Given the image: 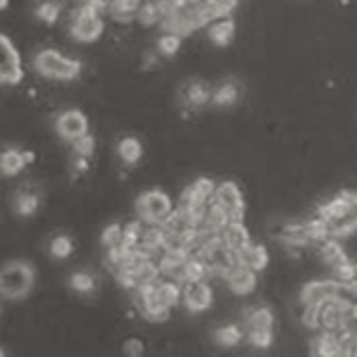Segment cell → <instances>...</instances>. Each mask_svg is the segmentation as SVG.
I'll return each instance as SVG.
<instances>
[{"label": "cell", "mask_w": 357, "mask_h": 357, "mask_svg": "<svg viewBox=\"0 0 357 357\" xmlns=\"http://www.w3.org/2000/svg\"><path fill=\"white\" fill-rule=\"evenodd\" d=\"M67 29L77 43H96L105 33V10L98 5H77L69 10Z\"/></svg>", "instance_id": "6da1fadb"}, {"label": "cell", "mask_w": 357, "mask_h": 357, "mask_svg": "<svg viewBox=\"0 0 357 357\" xmlns=\"http://www.w3.org/2000/svg\"><path fill=\"white\" fill-rule=\"evenodd\" d=\"M33 69L50 82H74L82 74V62L72 55H65L62 50L43 48L33 55Z\"/></svg>", "instance_id": "7a4b0ae2"}, {"label": "cell", "mask_w": 357, "mask_h": 357, "mask_svg": "<svg viewBox=\"0 0 357 357\" xmlns=\"http://www.w3.org/2000/svg\"><path fill=\"white\" fill-rule=\"evenodd\" d=\"M36 284V272L24 260H13L0 267V298L5 301H22L31 293Z\"/></svg>", "instance_id": "3957f363"}, {"label": "cell", "mask_w": 357, "mask_h": 357, "mask_svg": "<svg viewBox=\"0 0 357 357\" xmlns=\"http://www.w3.org/2000/svg\"><path fill=\"white\" fill-rule=\"evenodd\" d=\"M136 215L141 222L148 224H165L169 220L172 210H174V203L165 191L160 188H151V191H143L136 198Z\"/></svg>", "instance_id": "277c9868"}, {"label": "cell", "mask_w": 357, "mask_h": 357, "mask_svg": "<svg viewBox=\"0 0 357 357\" xmlns=\"http://www.w3.org/2000/svg\"><path fill=\"white\" fill-rule=\"evenodd\" d=\"M212 203L220 205L229 215V222H245V200L241 188L234 181L215 183V193H212Z\"/></svg>", "instance_id": "5b68a950"}, {"label": "cell", "mask_w": 357, "mask_h": 357, "mask_svg": "<svg viewBox=\"0 0 357 357\" xmlns=\"http://www.w3.org/2000/svg\"><path fill=\"white\" fill-rule=\"evenodd\" d=\"M212 303H215V289H212V284H207V279L183 281L181 284V305L191 314L205 312V310L212 307Z\"/></svg>", "instance_id": "8992f818"}, {"label": "cell", "mask_w": 357, "mask_h": 357, "mask_svg": "<svg viewBox=\"0 0 357 357\" xmlns=\"http://www.w3.org/2000/svg\"><path fill=\"white\" fill-rule=\"evenodd\" d=\"M24 69H22V55L8 36L0 33V84L15 86L22 82Z\"/></svg>", "instance_id": "52a82bcc"}, {"label": "cell", "mask_w": 357, "mask_h": 357, "mask_svg": "<svg viewBox=\"0 0 357 357\" xmlns=\"http://www.w3.org/2000/svg\"><path fill=\"white\" fill-rule=\"evenodd\" d=\"M55 131L62 141L72 143L74 138L84 136L89 131V117L77 110V107H69V110H62L60 114L55 117Z\"/></svg>", "instance_id": "ba28073f"}, {"label": "cell", "mask_w": 357, "mask_h": 357, "mask_svg": "<svg viewBox=\"0 0 357 357\" xmlns=\"http://www.w3.org/2000/svg\"><path fill=\"white\" fill-rule=\"evenodd\" d=\"M212 193H215V181L207 176H200V178H195L191 186L183 188V193L176 205L183 207V210H193V207L212 203Z\"/></svg>", "instance_id": "9c48e42d"}, {"label": "cell", "mask_w": 357, "mask_h": 357, "mask_svg": "<svg viewBox=\"0 0 357 357\" xmlns=\"http://www.w3.org/2000/svg\"><path fill=\"white\" fill-rule=\"evenodd\" d=\"M338 289L341 284L336 279H314L301 289V305H321L336 296Z\"/></svg>", "instance_id": "30bf717a"}, {"label": "cell", "mask_w": 357, "mask_h": 357, "mask_svg": "<svg viewBox=\"0 0 357 357\" xmlns=\"http://www.w3.org/2000/svg\"><path fill=\"white\" fill-rule=\"evenodd\" d=\"M224 284L229 286L234 296H252L257 289V272H252L245 264H238V267L229 269V274L224 276Z\"/></svg>", "instance_id": "8fae6325"}, {"label": "cell", "mask_w": 357, "mask_h": 357, "mask_svg": "<svg viewBox=\"0 0 357 357\" xmlns=\"http://www.w3.org/2000/svg\"><path fill=\"white\" fill-rule=\"evenodd\" d=\"M234 36H236V22L229 15L220 17V20H215V22L207 24V41H212L217 48L229 45L234 41Z\"/></svg>", "instance_id": "7c38bea8"}, {"label": "cell", "mask_w": 357, "mask_h": 357, "mask_svg": "<svg viewBox=\"0 0 357 357\" xmlns=\"http://www.w3.org/2000/svg\"><path fill=\"white\" fill-rule=\"evenodd\" d=\"M220 241L229 250H241V248L250 243V231H248L243 222H227L220 231Z\"/></svg>", "instance_id": "4fadbf2b"}, {"label": "cell", "mask_w": 357, "mask_h": 357, "mask_svg": "<svg viewBox=\"0 0 357 357\" xmlns=\"http://www.w3.org/2000/svg\"><path fill=\"white\" fill-rule=\"evenodd\" d=\"M155 298H158V305L167 310L178 307L181 305V284L172 279H158L155 281Z\"/></svg>", "instance_id": "5bb4252c"}, {"label": "cell", "mask_w": 357, "mask_h": 357, "mask_svg": "<svg viewBox=\"0 0 357 357\" xmlns=\"http://www.w3.org/2000/svg\"><path fill=\"white\" fill-rule=\"evenodd\" d=\"M41 207V195L31 188H22V191H15L13 195V210L17 217H33Z\"/></svg>", "instance_id": "9a60e30c"}, {"label": "cell", "mask_w": 357, "mask_h": 357, "mask_svg": "<svg viewBox=\"0 0 357 357\" xmlns=\"http://www.w3.org/2000/svg\"><path fill=\"white\" fill-rule=\"evenodd\" d=\"M243 329L245 331H274V312L269 307H245L243 312Z\"/></svg>", "instance_id": "2e32d148"}, {"label": "cell", "mask_w": 357, "mask_h": 357, "mask_svg": "<svg viewBox=\"0 0 357 357\" xmlns=\"http://www.w3.org/2000/svg\"><path fill=\"white\" fill-rule=\"evenodd\" d=\"M238 257H241V264L250 267L252 272H262L269 264V250L262 243H248L245 248L238 250Z\"/></svg>", "instance_id": "e0dca14e"}, {"label": "cell", "mask_w": 357, "mask_h": 357, "mask_svg": "<svg viewBox=\"0 0 357 357\" xmlns=\"http://www.w3.org/2000/svg\"><path fill=\"white\" fill-rule=\"evenodd\" d=\"M26 158H24V151L20 148H5L0 151V174L3 176H17L26 169Z\"/></svg>", "instance_id": "ac0fdd59"}, {"label": "cell", "mask_w": 357, "mask_h": 357, "mask_svg": "<svg viewBox=\"0 0 357 357\" xmlns=\"http://www.w3.org/2000/svg\"><path fill=\"white\" fill-rule=\"evenodd\" d=\"M317 245H319V257H321V262H324L329 269L341 267L343 262H348V260H350V257L345 255L343 245L338 243V238H333V236H329V238L321 241V243H317Z\"/></svg>", "instance_id": "d6986e66"}, {"label": "cell", "mask_w": 357, "mask_h": 357, "mask_svg": "<svg viewBox=\"0 0 357 357\" xmlns=\"http://www.w3.org/2000/svg\"><path fill=\"white\" fill-rule=\"evenodd\" d=\"M117 158H119V162L126 165V167L138 165V162H141V158H143V143L138 141L136 136L119 138V143H117Z\"/></svg>", "instance_id": "ffe728a7"}, {"label": "cell", "mask_w": 357, "mask_h": 357, "mask_svg": "<svg viewBox=\"0 0 357 357\" xmlns=\"http://www.w3.org/2000/svg\"><path fill=\"white\" fill-rule=\"evenodd\" d=\"M312 353L314 355H324V357L343 355L338 331H319V333H317V338L312 341Z\"/></svg>", "instance_id": "44dd1931"}, {"label": "cell", "mask_w": 357, "mask_h": 357, "mask_svg": "<svg viewBox=\"0 0 357 357\" xmlns=\"http://www.w3.org/2000/svg\"><path fill=\"white\" fill-rule=\"evenodd\" d=\"M212 341L220 345V348H236V345H241L245 341V331L241 324H224L220 329H215Z\"/></svg>", "instance_id": "7402d4cb"}, {"label": "cell", "mask_w": 357, "mask_h": 357, "mask_svg": "<svg viewBox=\"0 0 357 357\" xmlns=\"http://www.w3.org/2000/svg\"><path fill=\"white\" fill-rule=\"evenodd\" d=\"M238 98H241V89H238V84H234V82H224L217 86L215 91H212V96H210V102L215 107H234L236 102H238Z\"/></svg>", "instance_id": "603a6c76"}, {"label": "cell", "mask_w": 357, "mask_h": 357, "mask_svg": "<svg viewBox=\"0 0 357 357\" xmlns=\"http://www.w3.org/2000/svg\"><path fill=\"white\" fill-rule=\"evenodd\" d=\"M48 252L53 260H67V257L74 255V238L72 236H65V234L53 236L48 243Z\"/></svg>", "instance_id": "cb8c5ba5"}, {"label": "cell", "mask_w": 357, "mask_h": 357, "mask_svg": "<svg viewBox=\"0 0 357 357\" xmlns=\"http://www.w3.org/2000/svg\"><path fill=\"white\" fill-rule=\"evenodd\" d=\"M60 15H62L60 0H43V3H38V8H36V20L45 26L57 24V22H60Z\"/></svg>", "instance_id": "d4e9b609"}, {"label": "cell", "mask_w": 357, "mask_h": 357, "mask_svg": "<svg viewBox=\"0 0 357 357\" xmlns=\"http://www.w3.org/2000/svg\"><path fill=\"white\" fill-rule=\"evenodd\" d=\"M98 286V279L91 272H74L69 276V289L79 296H91Z\"/></svg>", "instance_id": "484cf974"}, {"label": "cell", "mask_w": 357, "mask_h": 357, "mask_svg": "<svg viewBox=\"0 0 357 357\" xmlns=\"http://www.w3.org/2000/svg\"><path fill=\"white\" fill-rule=\"evenodd\" d=\"M155 50H158L162 57H172L181 50V36L178 33H169V31H162L155 43Z\"/></svg>", "instance_id": "4316f807"}, {"label": "cell", "mask_w": 357, "mask_h": 357, "mask_svg": "<svg viewBox=\"0 0 357 357\" xmlns=\"http://www.w3.org/2000/svg\"><path fill=\"white\" fill-rule=\"evenodd\" d=\"M305 227V234H307L310 243H321V241H326L331 236L329 231V224H326L324 220H319V217H314V220H307L303 222Z\"/></svg>", "instance_id": "83f0119b"}, {"label": "cell", "mask_w": 357, "mask_h": 357, "mask_svg": "<svg viewBox=\"0 0 357 357\" xmlns=\"http://www.w3.org/2000/svg\"><path fill=\"white\" fill-rule=\"evenodd\" d=\"M72 153L77 155V158H89L91 160V158H93V153H96V136L86 131L84 136L74 138V141H72Z\"/></svg>", "instance_id": "f1b7e54d"}, {"label": "cell", "mask_w": 357, "mask_h": 357, "mask_svg": "<svg viewBox=\"0 0 357 357\" xmlns=\"http://www.w3.org/2000/svg\"><path fill=\"white\" fill-rule=\"evenodd\" d=\"M100 245H102V250L124 245L122 243V224H110V227H105V231L100 234Z\"/></svg>", "instance_id": "f546056e"}, {"label": "cell", "mask_w": 357, "mask_h": 357, "mask_svg": "<svg viewBox=\"0 0 357 357\" xmlns=\"http://www.w3.org/2000/svg\"><path fill=\"white\" fill-rule=\"evenodd\" d=\"M245 338H248V343L252 345V348H269L274 341V331H264V329H257V331H245Z\"/></svg>", "instance_id": "4dcf8cb0"}, {"label": "cell", "mask_w": 357, "mask_h": 357, "mask_svg": "<svg viewBox=\"0 0 357 357\" xmlns=\"http://www.w3.org/2000/svg\"><path fill=\"white\" fill-rule=\"evenodd\" d=\"M141 314L146 317L148 321H153V324H165V321H169L172 310L162 307V305H151V307L141 310Z\"/></svg>", "instance_id": "1f68e13d"}, {"label": "cell", "mask_w": 357, "mask_h": 357, "mask_svg": "<svg viewBox=\"0 0 357 357\" xmlns=\"http://www.w3.org/2000/svg\"><path fill=\"white\" fill-rule=\"evenodd\" d=\"M303 326L310 331L319 329V305H303V317H301Z\"/></svg>", "instance_id": "d6a6232c"}, {"label": "cell", "mask_w": 357, "mask_h": 357, "mask_svg": "<svg viewBox=\"0 0 357 357\" xmlns=\"http://www.w3.org/2000/svg\"><path fill=\"white\" fill-rule=\"evenodd\" d=\"M333 272V279L338 281V284H350V281L355 279V272H357V264L355 262H343L341 267H336V269H331Z\"/></svg>", "instance_id": "836d02e7"}, {"label": "cell", "mask_w": 357, "mask_h": 357, "mask_svg": "<svg viewBox=\"0 0 357 357\" xmlns=\"http://www.w3.org/2000/svg\"><path fill=\"white\" fill-rule=\"evenodd\" d=\"M143 341L141 338H126L124 341V355H143Z\"/></svg>", "instance_id": "e575fe53"}, {"label": "cell", "mask_w": 357, "mask_h": 357, "mask_svg": "<svg viewBox=\"0 0 357 357\" xmlns=\"http://www.w3.org/2000/svg\"><path fill=\"white\" fill-rule=\"evenodd\" d=\"M215 3L220 5L224 15H229V13H231V10L236 8V5H238V0H215Z\"/></svg>", "instance_id": "d590c367"}, {"label": "cell", "mask_w": 357, "mask_h": 357, "mask_svg": "<svg viewBox=\"0 0 357 357\" xmlns=\"http://www.w3.org/2000/svg\"><path fill=\"white\" fill-rule=\"evenodd\" d=\"M8 8H10V0H0V13H5Z\"/></svg>", "instance_id": "8d00e7d4"}, {"label": "cell", "mask_w": 357, "mask_h": 357, "mask_svg": "<svg viewBox=\"0 0 357 357\" xmlns=\"http://www.w3.org/2000/svg\"><path fill=\"white\" fill-rule=\"evenodd\" d=\"M353 281H355V284H357V272H355V279H353Z\"/></svg>", "instance_id": "74e56055"}]
</instances>
